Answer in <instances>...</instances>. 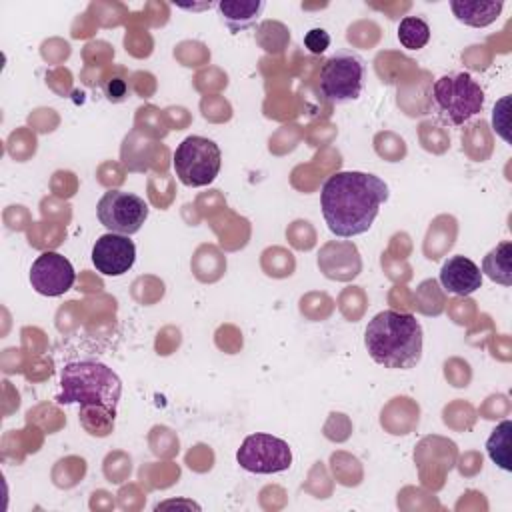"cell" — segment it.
Segmentation results:
<instances>
[{"label":"cell","instance_id":"obj_1","mask_svg":"<svg viewBox=\"0 0 512 512\" xmlns=\"http://www.w3.org/2000/svg\"><path fill=\"white\" fill-rule=\"evenodd\" d=\"M388 196V184L374 174L336 172L328 176L320 190V208L334 236L352 238L372 228Z\"/></svg>","mask_w":512,"mask_h":512},{"label":"cell","instance_id":"obj_2","mask_svg":"<svg viewBox=\"0 0 512 512\" xmlns=\"http://www.w3.org/2000/svg\"><path fill=\"white\" fill-rule=\"evenodd\" d=\"M368 356L390 370H410L422 360V326L398 310L378 312L364 330Z\"/></svg>","mask_w":512,"mask_h":512},{"label":"cell","instance_id":"obj_3","mask_svg":"<svg viewBox=\"0 0 512 512\" xmlns=\"http://www.w3.org/2000/svg\"><path fill=\"white\" fill-rule=\"evenodd\" d=\"M120 396L122 380L102 362H70L60 372V392L56 396L60 404H80L82 412L86 408H98L114 420Z\"/></svg>","mask_w":512,"mask_h":512},{"label":"cell","instance_id":"obj_4","mask_svg":"<svg viewBox=\"0 0 512 512\" xmlns=\"http://www.w3.org/2000/svg\"><path fill=\"white\" fill-rule=\"evenodd\" d=\"M432 106L446 126H464L484 106V90L468 72H450L432 86Z\"/></svg>","mask_w":512,"mask_h":512},{"label":"cell","instance_id":"obj_5","mask_svg":"<svg viewBox=\"0 0 512 512\" xmlns=\"http://www.w3.org/2000/svg\"><path fill=\"white\" fill-rule=\"evenodd\" d=\"M174 172L184 186L200 188L216 180L222 166V152L218 144L204 136L184 138L172 158Z\"/></svg>","mask_w":512,"mask_h":512},{"label":"cell","instance_id":"obj_6","mask_svg":"<svg viewBox=\"0 0 512 512\" xmlns=\"http://www.w3.org/2000/svg\"><path fill=\"white\" fill-rule=\"evenodd\" d=\"M364 88V62L354 52H336L322 62L318 90L332 104L360 98Z\"/></svg>","mask_w":512,"mask_h":512},{"label":"cell","instance_id":"obj_7","mask_svg":"<svg viewBox=\"0 0 512 512\" xmlns=\"http://www.w3.org/2000/svg\"><path fill=\"white\" fill-rule=\"evenodd\" d=\"M236 462L252 474H276L290 468L292 450L286 440L266 432H256L242 440L236 452Z\"/></svg>","mask_w":512,"mask_h":512},{"label":"cell","instance_id":"obj_8","mask_svg":"<svg viewBox=\"0 0 512 512\" xmlns=\"http://www.w3.org/2000/svg\"><path fill=\"white\" fill-rule=\"evenodd\" d=\"M148 212V204L140 196L124 190H108L96 204L100 224L108 232L122 236L136 234L144 226Z\"/></svg>","mask_w":512,"mask_h":512},{"label":"cell","instance_id":"obj_9","mask_svg":"<svg viewBox=\"0 0 512 512\" xmlns=\"http://www.w3.org/2000/svg\"><path fill=\"white\" fill-rule=\"evenodd\" d=\"M76 280L74 266L58 252H42L30 266V284L42 296H62Z\"/></svg>","mask_w":512,"mask_h":512},{"label":"cell","instance_id":"obj_10","mask_svg":"<svg viewBox=\"0 0 512 512\" xmlns=\"http://www.w3.org/2000/svg\"><path fill=\"white\" fill-rule=\"evenodd\" d=\"M136 262V246L128 236L102 234L92 246V264L104 276H122Z\"/></svg>","mask_w":512,"mask_h":512},{"label":"cell","instance_id":"obj_11","mask_svg":"<svg viewBox=\"0 0 512 512\" xmlns=\"http://www.w3.org/2000/svg\"><path fill=\"white\" fill-rule=\"evenodd\" d=\"M440 282L446 292L468 296L482 286V270L466 256H450L440 268Z\"/></svg>","mask_w":512,"mask_h":512},{"label":"cell","instance_id":"obj_12","mask_svg":"<svg viewBox=\"0 0 512 512\" xmlns=\"http://www.w3.org/2000/svg\"><path fill=\"white\" fill-rule=\"evenodd\" d=\"M264 6L266 4L262 0H222L216 4L222 20L232 34L254 26Z\"/></svg>","mask_w":512,"mask_h":512},{"label":"cell","instance_id":"obj_13","mask_svg":"<svg viewBox=\"0 0 512 512\" xmlns=\"http://www.w3.org/2000/svg\"><path fill=\"white\" fill-rule=\"evenodd\" d=\"M450 8L456 16L458 22L472 26V28H484L496 22L500 16L504 2H464V0H454L450 2Z\"/></svg>","mask_w":512,"mask_h":512},{"label":"cell","instance_id":"obj_14","mask_svg":"<svg viewBox=\"0 0 512 512\" xmlns=\"http://www.w3.org/2000/svg\"><path fill=\"white\" fill-rule=\"evenodd\" d=\"M482 272L496 284L510 286L512 284V242L504 240L496 248H492L484 256Z\"/></svg>","mask_w":512,"mask_h":512},{"label":"cell","instance_id":"obj_15","mask_svg":"<svg viewBox=\"0 0 512 512\" xmlns=\"http://www.w3.org/2000/svg\"><path fill=\"white\" fill-rule=\"evenodd\" d=\"M510 434H512V422L504 420L492 430V434L486 440V452H488L490 460L506 472L512 470V464H510Z\"/></svg>","mask_w":512,"mask_h":512},{"label":"cell","instance_id":"obj_16","mask_svg":"<svg viewBox=\"0 0 512 512\" xmlns=\"http://www.w3.org/2000/svg\"><path fill=\"white\" fill-rule=\"evenodd\" d=\"M398 40L406 50H420L430 42V26L420 16H406L398 24Z\"/></svg>","mask_w":512,"mask_h":512},{"label":"cell","instance_id":"obj_17","mask_svg":"<svg viewBox=\"0 0 512 512\" xmlns=\"http://www.w3.org/2000/svg\"><path fill=\"white\" fill-rule=\"evenodd\" d=\"M304 46L310 54H324L326 48L330 46V34L324 30V28H310L306 34H304Z\"/></svg>","mask_w":512,"mask_h":512},{"label":"cell","instance_id":"obj_18","mask_svg":"<svg viewBox=\"0 0 512 512\" xmlns=\"http://www.w3.org/2000/svg\"><path fill=\"white\" fill-rule=\"evenodd\" d=\"M102 88H104V96L110 102H124L126 96H128V82L124 78H118V76L106 78Z\"/></svg>","mask_w":512,"mask_h":512}]
</instances>
